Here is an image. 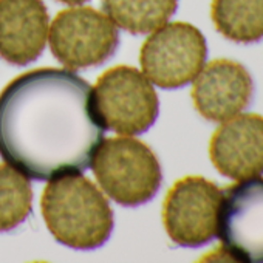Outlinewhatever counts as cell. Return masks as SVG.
Masks as SVG:
<instances>
[{
    "instance_id": "obj_10",
    "label": "cell",
    "mask_w": 263,
    "mask_h": 263,
    "mask_svg": "<svg viewBox=\"0 0 263 263\" xmlns=\"http://www.w3.org/2000/svg\"><path fill=\"white\" fill-rule=\"evenodd\" d=\"M194 81V105L204 119L212 122H223L238 115L249 107L254 96L249 71L231 59L209 62Z\"/></svg>"
},
{
    "instance_id": "obj_15",
    "label": "cell",
    "mask_w": 263,
    "mask_h": 263,
    "mask_svg": "<svg viewBox=\"0 0 263 263\" xmlns=\"http://www.w3.org/2000/svg\"><path fill=\"white\" fill-rule=\"evenodd\" d=\"M62 4H67V5H81V4H85L88 0H59Z\"/></svg>"
},
{
    "instance_id": "obj_3",
    "label": "cell",
    "mask_w": 263,
    "mask_h": 263,
    "mask_svg": "<svg viewBox=\"0 0 263 263\" xmlns=\"http://www.w3.org/2000/svg\"><path fill=\"white\" fill-rule=\"evenodd\" d=\"M93 161L99 186L121 206L146 204L161 187V164L154 151L138 140L127 137L104 140Z\"/></svg>"
},
{
    "instance_id": "obj_7",
    "label": "cell",
    "mask_w": 263,
    "mask_h": 263,
    "mask_svg": "<svg viewBox=\"0 0 263 263\" xmlns=\"http://www.w3.org/2000/svg\"><path fill=\"white\" fill-rule=\"evenodd\" d=\"M217 237L228 260L263 263V178L238 180L223 189Z\"/></svg>"
},
{
    "instance_id": "obj_5",
    "label": "cell",
    "mask_w": 263,
    "mask_h": 263,
    "mask_svg": "<svg viewBox=\"0 0 263 263\" xmlns=\"http://www.w3.org/2000/svg\"><path fill=\"white\" fill-rule=\"evenodd\" d=\"M208 58L201 31L186 22H174L155 30L143 44L140 62L151 82L164 90L191 84Z\"/></svg>"
},
{
    "instance_id": "obj_14",
    "label": "cell",
    "mask_w": 263,
    "mask_h": 263,
    "mask_svg": "<svg viewBox=\"0 0 263 263\" xmlns=\"http://www.w3.org/2000/svg\"><path fill=\"white\" fill-rule=\"evenodd\" d=\"M33 211V189L25 175L0 164V232L22 224Z\"/></svg>"
},
{
    "instance_id": "obj_2",
    "label": "cell",
    "mask_w": 263,
    "mask_h": 263,
    "mask_svg": "<svg viewBox=\"0 0 263 263\" xmlns=\"http://www.w3.org/2000/svg\"><path fill=\"white\" fill-rule=\"evenodd\" d=\"M41 209L51 235L73 249H96L113 232V211L107 198L79 174L51 180L44 189Z\"/></svg>"
},
{
    "instance_id": "obj_4",
    "label": "cell",
    "mask_w": 263,
    "mask_h": 263,
    "mask_svg": "<svg viewBox=\"0 0 263 263\" xmlns=\"http://www.w3.org/2000/svg\"><path fill=\"white\" fill-rule=\"evenodd\" d=\"M102 122L119 135L147 132L160 113V101L147 76L140 70L118 65L104 71L95 87Z\"/></svg>"
},
{
    "instance_id": "obj_12",
    "label": "cell",
    "mask_w": 263,
    "mask_h": 263,
    "mask_svg": "<svg viewBox=\"0 0 263 263\" xmlns=\"http://www.w3.org/2000/svg\"><path fill=\"white\" fill-rule=\"evenodd\" d=\"M211 17L228 41L249 45L263 39V0H212Z\"/></svg>"
},
{
    "instance_id": "obj_8",
    "label": "cell",
    "mask_w": 263,
    "mask_h": 263,
    "mask_svg": "<svg viewBox=\"0 0 263 263\" xmlns=\"http://www.w3.org/2000/svg\"><path fill=\"white\" fill-rule=\"evenodd\" d=\"M223 197L214 181L198 175L178 180L163 204V223L169 238L184 248H200L217 237L218 209Z\"/></svg>"
},
{
    "instance_id": "obj_6",
    "label": "cell",
    "mask_w": 263,
    "mask_h": 263,
    "mask_svg": "<svg viewBox=\"0 0 263 263\" xmlns=\"http://www.w3.org/2000/svg\"><path fill=\"white\" fill-rule=\"evenodd\" d=\"M48 33L54 58L74 70L102 65L119 45L116 25L110 17L88 7L61 11Z\"/></svg>"
},
{
    "instance_id": "obj_13",
    "label": "cell",
    "mask_w": 263,
    "mask_h": 263,
    "mask_svg": "<svg viewBox=\"0 0 263 263\" xmlns=\"http://www.w3.org/2000/svg\"><path fill=\"white\" fill-rule=\"evenodd\" d=\"M110 21L130 34H149L167 24L178 0H102Z\"/></svg>"
},
{
    "instance_id": "obj_11",
    "label": "cell",
    "mask_w": 263,
    "mask_h": 263,
    "mask_svg": "<svg viewBox=\"0 0 263 263\" xmlns=\"http://www.w3.org/2000/svg\"><path fill=\"white\" fill-rule=\"evenodd\" d=\"M48 11L42 0H0V56L25 67L45 48Z\"/></svg>"
},
{
    "instance_id": "obj_1",
    "label": "cell",
    "mask_w": 263,
    "mask_h": 263,
    "mask_svg": "<svg viewBox=\"0 0 263 263\" xmlns=\"http://www.w3.org/2000/svg\"><path fill=\"white\" fill-rule=\"evenodd\" d=\"M104 134L95 90L68 70L27 71L0 93V157L27 178L85 172Z\"/></svg>"
},
{
    "instance_id": "obj_9",
    "label": "cell",
    "mask_w": 263,
    "mask_h": 263,
    "mask_svg": "<svg viewBox=\"0 0 263 263\" xmlns=\"http://www.w3.org/2000/svg\"><path fill=\"white\" fill-rule=\"evenodd\" d=\"M209 157L226 178L246 180L263 174V116L235 115L214 132Z\"/></svg>"
}]
</instances>
